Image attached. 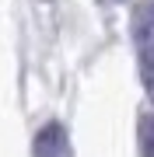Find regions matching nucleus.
Masks as SVG:
<instances>
[{"label":"nucleus","instance_id":"nucleus-1","mask_svg":"<svg viewBox=\"0 0 154 157\" xmlns=\"http://www.w3.org/2000/svg\"><path fill=\"white\" fill-rule=\"evenodd\" d=\"M133 42H137L140 77H144V84H147V87H154V17H151V14H140V17H137Z\"/></svg>","mask_w":154,"mask_h":157},{"label":"nucleus","instance_id":"nucleus-2","mask_svg":"<svg viewBox=\"0 0 154 157\" xmlns=\"http://www.w3.org/2000/svg\"><path fill=\"white\" fill-rule=\"evenodd\" d=\"M32 154L35 157H67L70 154V143H67V129L60 122H46L35 133V143H32Z\"/></svg>","mask_w":154,"mask_h":157},{"label":"nucleus","instance_id":"nucleus-3","mask_svg":"<svg viewBox=\"0 0 154 157\" xmlns=\"http://www.w3.org/2000/svg\"><path fill=\"white\" fill-rule=\"evenodd\" d=\"M137 143H140V157H154V112H144L140 115Z\"/></svg>","mask_w":154,"mask_h":157}]
</instances>
